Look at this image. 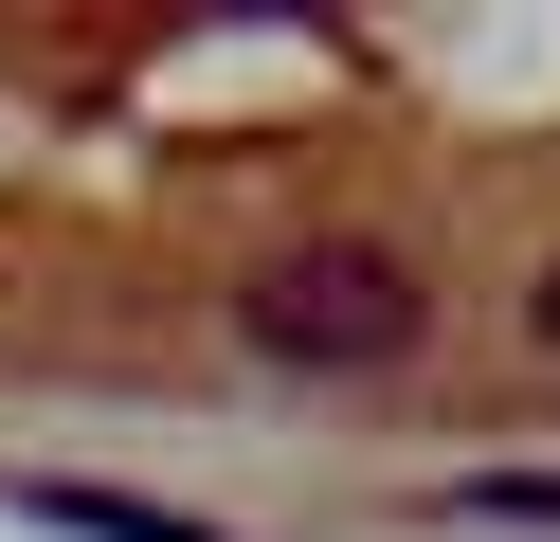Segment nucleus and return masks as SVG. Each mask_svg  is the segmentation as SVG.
<instances>
[{
	"mask_svg": "<svg viewBox=\"0 0 560 542\" xmlns=\"http://www.w3.org/2000/svg\"><path fill=\"white\" fill-rule=\"evenodd\" d=\"M416 325H434V289L398 235H290L235 272V344L290 380H380V361H416Z\"/></svg>",
	"mask_w": 560,
	"mask_h": 542,
	"instance_id": "obj_1",
	"label": "nucleus"
},
{
	"mask_svg": "<svg viewBox=\"0 0 560 542\" xmlns=\"http://www.w3.org/2000/svg\"><path fill=\"white\" fill-rule=\"evenodd\" d=\"M19 524H55V542H218L199 506H145V488H91V470H19Z\"/></svg>",
	"mask_w": 560,
	"mask_h": 542,
	"instance_id": "obj_2",
	"label": "nucleus"
},
{
	"mask_svg": "<svg viewBox=\"0 0 560 542\" xmlns=\"http://www.w3.org/2000/svg\"><path fill=\"white\" fill-rule=\"evenodd\" d=\"M452 506H470V524H560V470H470Z\"/></svg>",
	"mask_w": 560,
	"mask_h": 542,
	"instance_id": "obj_3",
	"label": "nucleus"
},
{
	"mask_svg": "<svg viewBox=\"0 0 560 542\" xmlns=\"http://www.w3.org/2000/svg\"><path fill=\"white\" fill-rule=\"evenodd\" d=\"M524 325H542V344H560V253H542V289H524Z\"/></svg>",
	"mask_w": 560,
	"mask_h": 542,
	"instance_id": "obj_4",
	"label": "nucleus"
}]
</instances>
